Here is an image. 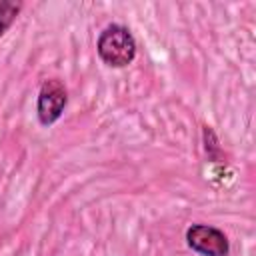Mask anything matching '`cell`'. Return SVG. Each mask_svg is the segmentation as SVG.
Listing matches in <instances>:
<instances>
[{
    "mask_svg": "<svg viewBox=\"0 0 256 256\" xmlns=\"http://www.w3.org/2000/svg\"><path fill=\"white\" fill-rule=\"evenodd\" d=\"M136 40L130 28L122 24H108L96 42L98 58L110 68H126L136 58Z\"/></svg>",
    "mask_w": 256,
    "mask_h": 256,
    "instance_id": "1",
    "label": "cell"
},
{
    "mask_svg": "<svg viewBox=\"0 0 256 256\" xmlns=\"http://www.w3.org/2000/svg\"><path fill=\"white\" fill-rule=\"evenodd\" d=\"M186 244L200 256H228L230 242L228 236L210 224H192L186 230Z\"/></svg>",
    "mask_w": 256,
    "mask_h": 256,
    "instance_id": "3",
    "label": "cell"
},
{
    "mask_svg": "<svg viewBox=\"0 0 256 256\" xmlns=\"http://www.w3.org/2000/svg\"><path fill=\"white\" fill-rule=\"evenodd\" d=\"M202 134H204V150H206L208 158L210 160H216L220 156V146H218V140L214 136V130L210 126H204Z\"/></svg>",
    "mask_w": 256,
    "mask_h": 256,
    "instance_id": "5",
    "label": "cell"
},
{
    "mask_svg": "<svg viewBox=\"0 0 256 256\" xmlns=\"http://www.w3.org/2000/svg\"><path fill=\"white\" fill-rule=\"evenodd\" d=\"M22 10L20 2H12V0H2L0 2V38L8 32V28L14 24L18 12Z\"/></svg>",
    "mask_w": 256,
    "mask_h": 256,
    "instance_id": "4",
    "label": "cell"
},
{
    "mask_svg": "<svg viewBox=\"0 0 256 256\" xmlns=\"http://www.w3.org/2000/svg\"><path fill=\"white\" fill-rule=\"evenodd\" d=\"M66 104H68V90L64 82L58 78L44 80L38 90V100H36L38 122L42 126H52L56 120H60Z\"/></svg>",
    "mask_w": 256,
    "mask_h": 256,
    "instance_id": "2",
    "label": "cell"
}]
</instances>
